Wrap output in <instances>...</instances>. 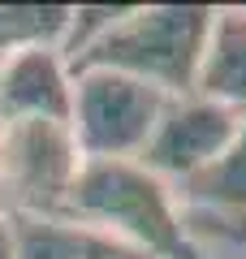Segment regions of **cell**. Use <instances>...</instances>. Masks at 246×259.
Wrapping results in <instances>:
<instances>
[{
	"mask_svg": "<svg viewBox=\"0 0 246 259\" xmlns=\"http://www.w3.org/2000/svg\"><path fill=\"white\" fill-rule=\"evenodd\" d=\"M13 229H18V259H143L130 246H121L117 238L91 229V225L65 221V216L13 221Z\"/></svg>",
	"mask_w": 246,
	"mask_h": 259,
	"instance_id": "8",
	"label": "cell"
},
{
	"mask_svg": "<svg viewBox=\"0 0 246 259\" xmlns=\"http://www.w3.org/2000/svg\"><path fill=\"white\" fill-rule=\"evenodd\" d=\"M237 112L220 108V104L203 100V95H173L164 104L160 121H155L151 139H147L138 164L155 173L164 186H173L177 194L190 182H199L233 143L237 134Z\"/></svg>",
	"mask_w": 246,
	"mask_h": 259,
	"instance_id": "5",
	"label": "cell"
},
{
	"mask_svg": "<svg viewBox=\"0 0 246 259\" xmlns=\"http://www.w3.org/2000/svg\"><path fill=\"white\" fill-rule=\"evenodd\" d=\"M194 95L246 117V5H216Z\"/></svg>",
	"mask_w": 246,
	"mask_h": 259,
	"instance_id": "7",
	"label": "cell"
},
{
	"mask_svg": "<svg viewBox=\"0 0 246 259\" xmlns=\"http://www.w3.org/2000/svg\"><path fill=\"white\" fill-rule=\"evenodd\" d=\"M182 203H203V207H220V212H242L246 216V117L237 121L233 143L225 147V156L190 182L182 194Z\"/></svg>",
	"mask_w": 246,
	"mask_h": 259,
	"instance_id": "9",
	"label": "cell"
},
{
	"mask_svg": "<svg viewBox=\"0 0 246 259\" xmlns=\"http://www.w3.org/2000/svg\"><path fill=\"white\" fill-rule=\"evenodd\" d=\"M82 168V151L65 121L0 125V212L13 221L61 216Z\"/></svg>",
	"mask_w": 246,
	"mask_h": 259,
	"instance_id": "3",
	"label": "cell"
},
{
	"mask_svg": "<svg viewBox=\"0 0 246 259\" xmlns=\"http://www.w3.org/2000/svg\"><path fill=\"white\" fill-rule=\"evenodd\" d=\"M73 5H0V61L22 48H61Z\"/></svg>",
	"mask_w": 246,
	"mask_h": 259,
	"instance_id": "10",
	"label": "cell"
},
{
	"mask_svg": "<svg viewBox=\"0 0 246 259\" xmlns=\"http://www.w3.org/2000/svg\"><path fill=\"white\" fill-rule=\"evenodd\" d=\"M169 95L112 69H73L69 134L82 160H138Z\"/></svg>",
	"mask_w": 246,
	"mask_h": 259,
	"instance_id": "4",
	"label": "cell"
},
{
	"mask_svg": "<svg viewBox=\"0 0 246 259\" xmlns=\"http://www.w3.org/2000/svg\"><path fill=\"white\" fill-rule=\"evenodd\" d=\"M73 104V65L61 48H22L0 61V125L65 121Z\"/></svg>",
	"mask_w": 246,
	"mask_h": 259,
	"instance_id": "6",
	"label": "cell"
},
{
	"mask_svg": "<svg viewBox=\"0 0 246 259\" xmlns=\"http://www.w3.org/2000/svg\"><path fill=\"white\" fill-rule=\"evenodd\" d=\"M0 259H18V229L5 212H0Z\"/></svg>",
	"mask_w": 246,
	"mask_h": 259,
	"instance_id": "11",
	"label": "cell"
},
{
	"mask_svg": "<svg viewBox=\"0 0 246 259\" xmlns=\"http://www.w3.org/2000/svg\"><path fill=\"white\" fill-rule=\"evenodd\" d=\"M61 216L108 233L143 259H190L177 190L138 160H82Z\"/></svg>",
	"mask_w": 246,
	"mask_h": 259,
	"instance_id": "2",
	"label": "cell"
},
{
	"mask_svg": "<svg viewBox=\"0 0 246 259\" xmlns=\"http://www.w3.org/2000/svg\"><path fill=\"white\" fill-rule=\"evenodd\" d=\"M216 5H121L91 48L73 56V69H112L173 95H190L203 65Z\"/></svg>",
	"mask_w": 246,
	"mask_h": 259,
	"instance_id": "1",
	"label": "cell"
}]
</instances>
